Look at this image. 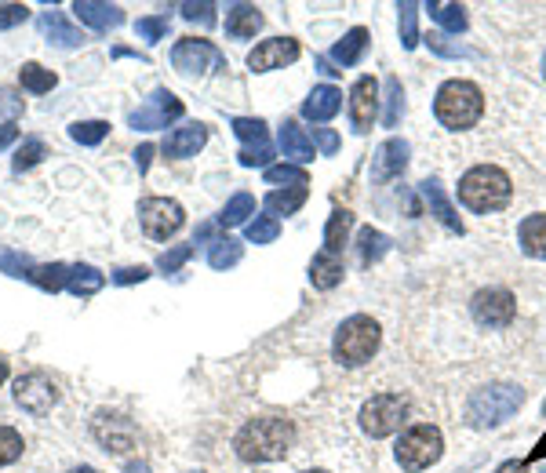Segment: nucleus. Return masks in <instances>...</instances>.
I'll return each mask as SVG.
<instances>
[{
	"label": "nucleus",
	"mask_w": 546,
	"mask_h": 473,
	"mask_svg": "<svg viewBox=\"0 0 546 473\" xmlns=\"http://www.w3.org/2000/svg\"><path fill=\"white\" fill-rule=\"evenodd\" d=\"M292 444V419H284V415H255L233 437V448L244 463H277L292 452Z\"/></svg>",
	"instance_id": "obj_1"
},
{
	"label": "nucleus",
	"mask_w": 546,
	"mask_h": 473,
	"mask_svg": "<svg viewBox=\"0 0 546 473\" xmlns=\"http://www.w3.org/2000/svg\"><path fill=\"white\" fill-rule=\"evenodd\" d=\"M514 197V182L496 164H477L459 179V201L477 215L499 212Z\"/></svg>",
	"instance_id": "obj_2"
},
{
	"label": "nucleus",
	"mask_w": 546,
	"mask_h": 473,
	"mask_svg": "<svg viewBox=\"0 0 546 473\" xmlns=\"http://www.w3.org/2000/svg\"><path fill=\"white\" fill-rule=\"evenodd\" d=\"M434 113L448 131L474 128V124L481 121V113H485V91L477 88L474 81H459V77L445 81L437 88Z\"/></svg>",
	"instance_id": "obj_3"
},
{
	"label": "nucleus",
	"mask_w": 546,
	"mask_h": 473,
	"mask_svg": "<svg viewBox=\"0 0 546 473\" xmlns=\"http://www.w3.org/2000/svg\"><path fill=\"white\" fill-rule=\"evenodd\" d=\"M521 404H525V390H521V386H510V383L481 386V390H474L470 401H466V423L477 426V430H492V426L506 423Z\"/></svg>",
	"instance_id": "obj_4"
},
{
	"label": "nucleus",
	"mask_w": 546,
	"mask_h": 473,
	"mask_svg": "<svg viewBox=\"0 0 546 473\" xmlns=\"http://www.w3.org/2000/svg\"><path fill=\"white\" fill-rule=\"evenodd\" d=\"M375 350H379V324L368 313H354L335 328L332 353L343 368H361V364L372 361Z\"/></svg>",
	"instance_id": "obj_5"
},
{
	"label": "nucleus",
	"mask_w": 546,
	"mask_h": 473,
	"mask_svg": "<svg viewBox=\"0 0 546 473\" xmlns=\"http://www.w3.org/2000/svg\"><path fill=\"white\" fill-rule=\"evenodd\" d=\"M441 452H445V437H441V430L430 423H419V426H408V430L401 433L394 455H397V463H401V470L419 473V470H426V466H434L437 459H441Z\"/></svg>",
	"instance_id": "obj_6"
},
{
	"label": "nucleus",
	"mask_w": 546,
	"mask_h": 473,
	"mask_svg": "<svg viewBox=\"0 0 546 473\" xmlns=\"http://www.w3.org/2000/svg\"><path fill=\"white\" fill-rule=\"evenodd\" d=\"M405 419H408V401L401 393H375L372 401H364L361 408V430L368 437H375V441L397 433L405 426Z\"/></svg>",
	"instance_id": "obj_7"
},
{
	"label": "nucleus",
	"mask_w": 546,
	"mask_h": 473,
	"mask_svg": "<svg viewBox=\"0 0 546 473\" xmlns=\"http://www.w3.org/2000/svg\"><path fill=\"white\" fill-rule=\"evenodd\" d=\"M139 222H142V230H146V237L168 241V237H175V233L182 230L186 212H182V204L172 201V197H142Z\"/></svg>",
	"instance_id": "obj_8"
},
{
	"label": "nucleus",
	"mask_w": 546,
	"mask_h": 473,
	"mask_svg": "<svg viewBox=\"0 0 546 473\" xmlns=\"http://www.w3.org/2000/svg\"><path fill=\"white\" fill-rule=\"evenodd\" d=\"M15 404L33 419H44L59 404V383L48 372H26L15 379Z\"/></svg>",
	"instance_id": "obj_9"
},
{
	"label": "nucleus",
	"mask_w": 546,
	"mask_h": 473,
	"mask_svg": "<svg viewBox=\"0 0 546 473\" xmlns=\"http://www.w3.org/2000/svg\"><path fill=\"white\" fill-rule=\"evenodd\" d=\"M172 66L179 73H186V77H193V73H204V70H226V59L212 41L182 37L172 48Z\"/></svg>",
	"instance_id": "obj_10"
},
{
	"label": "nucleus",
	"mask_w": 546,
	"mask_h": 473,
	"mask_svg": "<svg viewBox=\"0 0 546 473\" xmlns=\"http://www.w3.org/2000/svg\"><path fill=\"white\" fill-rule=\"evenodd\" d=\"M182 113H186L182 99H175L168 88H157L150 99H146V106H139V110L128 117V124H132L135 131H157V128H168L172 121H179Z\"/></svg>",
	"instance_id": "obj_11"
},
{
	"label": "nucleus",
	"mask_w": 546,
	"mask_h": 473,
	"mask_svg": "<svg viewBox=\"0 0 546 473\" xmlns=\"http://www.w3.org/2000/svg\"><path fill=\"white\" fill-rule=\"evenodd\" d=\"M91 437H95V441H99L110 455H124L135 448L139 430H135V423L132 419H124V415L99 412L95 419H91Z\"/></svg>",
	"instance_id": "obj_12"
},
{
	"label": "nucleus",
	"mask_w": 546,
	"mask_h": 473,
	"mask_svg": "<svg viewBox=\"0 0 546 473\" xmlns=\"http://www.w3.org/2000/svg\"><path fill=\"white\" fill-rule=\"evenodd\" d=\"M517 313V302L514 295L506 292V288H488L474 299V317L485 328H506V324L514 321Z\"/></svg>",
	"instance_id": "obj_13"
},
{
	"label": "nucleus",
	"mask_w": 546,
	"mask_h": 473,
	"mask_svg": "<svg viewBox=\"0 0 546 473\" xmlns=\"http://www.w3.org/2000/svg\"><path fill=\"white\" fill-rule=\"evenodd\" d=\"M375 113H379V81L375 77H357L354 88H350V121H354L357 135L372 128Z\"/></svg>",
	"instance_id": "obj_14"
},
{
	"label": "nucleus",
	"mask_w": 546,
	"mask_h": 473,
	"mask_svg": "<svg viewBox=\"0 0 546 473\" xmlns=\"http://www.w3.org/2000/svg\"><path fill=\"white\" fill-rule=\"evenodd\" d=\"M299 59V41L292 37H273V41H263L259 48L248 55V66L255 73H270V70H284Z\"/></svg>",
	"instance_id": "obj_15"
},
{
	"label": "nucleus",
	"mask_w": 546,
	"mask_h": 473,
	"mask_svg": "<svg viewBox=\"0 0 546 473\" xmlns=\"http://www.w3.org/2000/svg\"><path fill=\"white\" fill-rule=\"evenodd\" d=\"M73 15L99 33L113 30V26L124 22V11L117 8V4H102V0H77V4H73Z\"/></svg>",
	"instance_id": "obj_16"
},
{
	"label": "nucleus",
	"mask_w": 546,
	"mask_h": 473,
	"mask_svg": "<svg viewBox=\"0 0 546 473\" xmlns=\"http://www.w3.org/2000/svg\"><path fill=\"white\" fill-rule=\"evenodd\" d=\"M204 142H208V128H204L201 121L197 124H182V128H175L168 139H164V153L168 157H175V161H186V157H193V153L201 150Z\"/></svg>",
	"instance_id": "obj_17"
},
{
	"label": "nucleus",
	"mask_w": 546,
	"mask_h": 473,
	"mask_svg": "<svg viewBox=\"0 0 546 473\" xmlns=\"http://www.w3.org/2000/svg\"><path fill=\"white\" fill-rule=\"evenodd\" d=\"M339 110H343V91L332 88V84L314 88V91H310V99L303 102V117H306V121H317V124L332 121Z\"/></svg>",
	"instance_id": "obj_18"
},
{
	"label": "nucleus",
	"mask_w": 546,
	"mask_h": 473,
	"mask_svg": "<svg viewBox=\"0 0 546 473\" xmlns=\"http://www.w3.org/2000/svg\"><path fill=\"white\" fill-rule=\"evenodd\" d=\"M405 164H408V142L405 139H386L383 146H379V157H375L372 175L379 182L397 179V175L405 172Z\"/></svg>",
	"instance_id": "obj_19"
},
{
	"label": "nucleus",
	"mask_w": 546,
	"mask_h": 473,
	"mask_svg": "<svg viewBox=\"0 0 546 473\" xmlns=\"http://www.w3.org/2000/svg\"><path fill=\"white\" fill-rule=\"evenodd\" d=\"M277 142H281V153L284 157H292V161H299V164H310L317 157L314 153V139L306 135L303 128L295 121H284L281 124V131H277Z\"/></svg>",
	"instance_id": "obj_20"
},
{
	"label": "nucleus",
	"mask_w": 546,
	"mask_h": 473,
	"mask_svg": "<svg viewBox=\"0 0 546 473\" xmlns=\"http://www.w3.org/2000/svg\"><path fill=\"white\" fill-rule=\"evenodd\" d=\"M259 30H263V15H259L255 4H233V8L226 11V37L248 41V37H255Z\"/></svg>",
	"instance_id": "obj_21"
},
{
	"label": "nucleus",
	"mask_w": 546,
	"mask_h": 473,
	"mask_svg": "<svg viewBox=\"0 0 546 473\" xmlns=\"http://www.w3.org/2000/svg\"><path fill=\"white\" fill-rule=\"evenodd\" d=\"M423 197H426V204H430V215H437V222H441L445 230L463 233V222H459V215H455L452 201H448L445 190H441V182L426 179V182H423Z\"/></svg>",
	"instance_id": "obj_22"
},
{
	"label": "nucleus",
	"mask_w": 546,
	"mask_h": 473,
	"mask_svg": "<svg viewBox=\"0 0 546 473\" xmlns=\"http://www.w3.org/2000/svg\"><path fill=\"white\" fill-rule=\"evenodd\" d=\"M41 33H44V37H51V44H59V48H81V44H84V33L73 30L62 11H44V15H41Z\"/></svg>",
	"instance_id": "obj_23"
},
{
	"label": "nucleus",
	"mask_w": 546,
	"mask_h": 473,
	"mask_svg": "<svg viewBox=\"0 0 546 473\" xmlns=\"http://www.w3.org/2000/svg\"><path fill=\"white\" fill-rule=\"evenodd\" d=\"M517 241H521V252L525 255L546 259V212L528 215V219L517 226Z\"/></svg>",
	"instance_id": "obj_24"
},
{
	"label": "nucleus",
	"mask_w": 546,
	"mask_h": 473,
	"mask_svg": "<svg viewBox=\"0 0 546 473\" xmlns=\"http://www.w3.org/2000/svg\"><path fill=\"white\" fill-rule=\"evenodd\" d=\"M310 281H314V288H321V292L335 288V284L343 281V259H339V255H328L321 248V252L314 255V262H310Z\"/></svg>",
	"instance_id": "obj_25"
},
{
	"label": "nucleus",
	"mask_w": 546,
	"mask_h": 473,
	"mask_svg": "<svg viewBox=\"0 0 546 473\" xmlns=\"http://www.w3.org/2000/svg\"><path fill=\"white\" fill-rule=\"evenodd\" d=\"M364 48H368V30H364V26H354V30L346 33L343 41L332 48V62H339V66H357Z\"/></svg>",
	"instance_id": "obj_26"
},
{
	"label": "nucleus",
	"mask_w": 546,
	"mask_h": 473,
	"mask_svg": "<svg viewBox=\"0 0 546 473\" xmlns=\"http://www.w3.org/2000/svg\"><path fill=\"white\" fill-rule=\"evenodd\" d=\"M350 230H354V215L346 212V208L332 212V219H328V226H324V252H328V255L343 252V244H346V237H350Z\"/></svg>",
	"instance_id": "obj_27"
},
{
	"label": "nucleus",
	"mask_w": 546,
	"mask_h": 473,
	"mask_svg": "<svg viewBox=\"0 0 546 473\" xmlns=\"http://www.w3.org/2000/svg\"><path fill=\"white\" fill-rule=\"evenodd\" d=\"M266 212L277 219V215H292L306 204V186H292V190H270L266 193Z\"/></svg>",
	"instance_id": "obj_28"
},
{
	"label": "nucleus",
	"mask_w": 546,
	"mask_h": 473,
	"mask_svg": "<svg viewBox=\"0 0 546 473\" xmlns=\"http://www.w3.org/2000/svg\"><path fill=\"white\" fill-rule=\"evenodd\" d=\"M106 284V277H102L95 266H70V284H66V292H73L77 299H88V295H95Z\"/></svg>",
	"instance_id": "obj_29"
},
{
	"label": "nucleus",
	"mask_w": 546,
	"mask_h": 473,
	"mask_svg": "<svg viewBox=\"0 0 546 473\" xmlns=\"http://www.w3.org/2000/svg\"><path fill=\"white\" fill-rule=\"evenodd\" d=\"M30 281L41 288V292H62L66 284H70V266H62V262H48V266H37L30 273Z\"/></svg>",
	"instance_id": "obj_30"
},
{
	"label": "nucleus",
	"mask_w": 546,
	"mask_h": 473,
	"mask_svg": "<svg viewBox=\"0 0 546 473\" xmlns=\"http://www.w3.org/2000/svg\"><path fill=\"white\" fill-rule=\"evenodd\" d=\"M426 11H430V19H434L437 26H445V30H452V33H463L466 30V11L459 8V4L430 0V4H426Z\"/></svg>",
	"instance_id": "obj_31"
},
{
	"label": "nucleus",
	"mask_w": 546,
	"mask_h": 473,
	"mask_svg": "<svg viewBox=\"0 0 546 473\" xmlns=\"http://www.w3.org/2000/svg\"><path fill=\"white\" fill-rule=\"evenodd\" d=\"M19 84L26 91H33V95H48V91L59 84V77H55L51 70H44V66H37V62H26L19 73Z\"/></svg>",
	"instance_id": "obj_32"
},
{
	"label": "nucleus",
	"mask_w": 546,
	"mask_h": 473,
	"mask_svg": "<svg viewBox=\"0 0 546 473\" xmlns=\"http://www.w3.org/2000/svg\"><path fill=\"white\" fill-rule=\"evenodd\" d=\"M255 215V197L252 193H233L230 201H226L223 215H219V226H241Z\"/></svg>",
	"instance_id": "obj_33"
},
{
	"label": "nucleus",
	"mask_w": 546,
	"mask_h": 473,
	"mask_svg": "<svg viewBox=\"0 0 546 473\" xmlns=\"http://www.w3.org/2000/svg\"><path fill=\"white\" fill-rule=\"evenodd\" d=\"M244 255V244L237 237H223V241L212 244V252H208V262H212V270H230L237 266Z\"/></svg>",
	"instance_id": "obj_34"
},
{
	"label": "nucleus",
	"mask_w": 546,
	"mask_h": 473,
	"mask_svg": "<svg viewBox=\"0 0 546 473\" xmlns=\"http://www.w3.org/2000/svg\"><path fill=\"white\" fill-rule=\"evenodd\" d=\"M401 113H405V88H401L397 77H386V113H383L386 128H397Z\"/></svg>",
	"instance_id": "obj_35"
},
{
	"label": "nucleus",
	"mask_w": 546,
	"mask_h": 473,
	"mask_svg": "<svg viewBox=\"0 0 546 473\" xmlns=\"http://www.w3.org/2000/svg\"><path fill=\"white\" fill-rule=\"evenodd\" d=\"M22 452H26V441L15 426H0V466H11L19 463Z\"/></svg>",
	"instance_id": "obj_36"
},
{
	"label": "nucleus",
	"mask_w": 546,
	"mask_h": 473,
	"mask_svg": "<svg viewBox=\"0 0 546 473\" xmlns=\"http://www.w3.org/2000/svg\"><path fill=\"white\" fill-rule=\"evenodd\" d=\"M390 252V241H386V233H379V230H361V262L364 266H372V262H379L383 255Z\"/></svg>",
	"instance_id": "obj_37"
},
{
	"label": "nucleus",
	"mask_w": 546,
	"mask_h": 473,
	"mask_svg": "<svg viewBox=\"0 0 546 473\" xmlns=\"http://www.w3.org/2000/svg\"><path fill=\"white\" fill-rule=\"evenodd\" d=\"M277 233H281V226H277L273 215H255V219L244 226V237L252 244H273L277 241Z\"/></svg>",
	"instance_id": "obj_38"
},
{
	"label": "nucleus",
	"mask_w": 546,
	"mask_h": 473,
	"mask_svg": "<svg viewBox=\"0 0 546 473\" xmlns=\"http://www.w3.org/2000/svg\"><path fill=\"white\" fill-rule=\"evenodd\" d=\"M106 135H110V124H106V121H77V124H70V139L81 142V146H99Z\"/></svg>",
	"instance_id": "obj_39"
},
{
	"label": "nucleus",
	"mask_w": 546,
	"mask_h": 473,
	"mask_svg": "<svg viewBox=\"0 0 546 473\" xmlns=\"http://www.w3.org/2000/svg\"><path fill=\"white\" fill-rule=\"evenodd\" d=\"M401 44H405L408 51L419 44V4H412V0H405L401 4Z\"/></svg>",
	"instance_id": "obj_40"
},
{
	"label": "nucleus",
	"mask_w": 546,
	"mask_h": 473,
	"mask_svg": "<svg viewBox=\"0 0 546 473\" xmlns=\"http://www.w3.org/2000/svg\"><path fill=\"white\" fill-rule=\"evenodd\" d=\"M41 157H48V146H44L41 139H26L22 142V150L15 153V172H30L33 164H41Z\"/></svg>",
	"instance_id": "obj_41"
},
{
	"label": "nucleus",
	"mask_w": 546,
	"mask_h": 473,
	"mask_svg": "<svg viewBox=\"0 0 546 473\" xmlns=\"http://www.w3.org/2000/svg\"><path fill=\"white\" fill-rule=\"evenodd\" d=\"M266 182H270V186L288 182V190H292V186H306V172L295 168V164H273V168H266Z\"/></svg>",
	"instance_id": "obj_42"
},
{
	"label": "nucleus",
	"mask_w": 546,
	"mask_h": 473,
	"mask_svg": "<svg viewBox=\"0 0 546 473\" xmlns=\"http://www.w3.org/2000/svg\"><path fill=\"white\" fill-rule=\"evenodd\" d=\"M135 33H139L146 44H157L168 37V15H150V19L135 22Z\"/></svg>",
	"instance_id": "obj_43"
},
{
	"label": "nucleus",
	"mask_w": 546,
	"mask_h": 473,
	"mask_svg": "<svg viewBox=\"0 0 546 473\" xmlns=\"http://www.w3.org/2000/svg\"><path fill=\"white\" fill-rule=\"evenodd\" d=\"M0 270L8 273V277H26V281H30V273L37 270V266H33L30 255H22V252H0Z\"/></svg>",
	"instance_id": "obj_44"
},
{
	"label": "nucleus",
	"mask_w": 546,
	"mask_h": 473,
	"mask_svg": "<svg viewBox=\"0 0 546 473\" xmlns=\"http://www.w3.org/2000/svg\"><path fill=\"white\" fill-rule=\"evenodd\" d=\"M270 157H273V146L270 142H248L241 153H237V161L244 164V168H259V164H270Z\"/></svg>",
	"instance_id": "obj_45"
},
{
	"label": "nucleus",
	"mask_w": 546,
	"mask_h": 473,
	"mask_svg": "<svg viewBox=\"0 0 546 473\" xmlns=\"http://www.w3.org/2000/svg\"><path fill=\"white\" fill-rule=\"evenodd\" d=\"M233 131L248 142H263L266 139V121H259V117H233Z\"/></svg>",
	"instance_id": "obj_46"
},
{
	"label": "nucleus",
	"mask_w": 546,
	"mask_h": 473,
	"mask_svg": "<svg viewBox=\"0 0 546 473\" xmlns=\"http://www.w3.org/2000/svg\"><path fill=\"white\" fill-rule=\"evenodd\" d=\"M426 44H430V51L445 55V59H466V55H470V51H466L463 44H452V41H448L445 33H430V37H426Z\"/></svg>",
	"instance_id": "obj_47"
},
{
	"label": "nucleus",
	"mask_w": 546,
	"mask_h": 473,
	"mask_svg": "<svg viewBox=\"0 0 546 473\" xmlns=\"http://www.w3.org/2000/svg\"><path fill=\"white\" fill-rule=\"evenodd\" d=\"M193 255V244H175L172 252H164L161 259H157V270H164V273H175L182 266V262L190 259Z\"/></svg>",
	"instance_id": "obj_48"
},
{
	"label": "nucleus",
	"mask_w": 546,
	"mask_h": 473,
	"mask_svg": "<svg viewBox=\"0 0 546 473\" xmlns=\"http://www.w3.org/2000/svg\"><path fill=\"white\" fill-rule=\"evenodd\" d=\"M182 19L201 22V26H212V22H215V4H182Z\"/></svg>",
	"instance_id": "obj_49"
},
{
	"label": "nucleus",
	"mask_w": 546,
	"mask_h": 473,
	"mask_svg": "<svg viewBox=\"0 0 546 473\" xmlns=\"http://www.w3.org/2000/svg\"><path fill=\"white\" fill-rule=\"evenodd\" d=\"M30 19V8L26 4H4L0 8V30H11V26H19V22Z\"/></svg>",
	"instance_id": "obj_50"
},
{
	"label": "nucleus",
	"mask_w": 546,
	"mask_h": 473,
	"mask_svg": "<svg viewBox=\"0 0 546 473\" xmlns=\"http://www.w3.org/2000/svg\"><path fill=\"white\" fill-rule=\"evenodd\" d=\"M146 277H150V270H146V266H124V270L113 273V284L128 288V284H142Z\"/></svg>",
	"instance_id": "obj_51"
},
{
	"label": "nucleus",
	"mask_w": 546,
	"mask_h": 473,
	"mask_svg": "<svg viewBox=\"0 0 546 473\" xmlns=\"http://www.w3.org/2000/svg\"><path fill=\"white\" fill-rule=\"evenodd\" d=\"M314 142L324 157H332V153L339 150V135H335L332 128H314Z\"/></svg>",
	"instance_id": "obj_52"
},
{
	"label": "nucleus",
	"mask_w": 546,
	"mask_h": 473,
	"mask_svg": "<svg viewBox=\"0 0 546 473\" xmlns=\"http://www.w3.org/2000/svg\"><path fill=\"white\" fill-rule=\"evenodd\" d=\"M15 139H19V128L15 124H0V150H8Z\"/></svg>",
	"instance_id": "obj_53"
},
{
	"label": "nucleus",
	"mask_w": 546,
	"mask_h": 473,
	"mask_svg": "<svg viewBox=\"0 0 546 473\" xmlns=\"http://www.w3.org/2000/svg\"><path fill=\"white\" fill-rule=\"evenodd\" d=\"M150 157H153V146H139V150H135V164H139V172L150 168Z\"/></svg>",
	"instance_id": "obj_54"
},
{
	"label": "nucleus",
	"mask_w": 546,
	"mask_h": 473,
	"mask_svg": "<svg viewBox=\"0 0 546 473\" xmlns=\"http://www.w3.org/2000/svg\"><path fill=\"white\" fill-rule=\"evenodd\" d=\"M496 473H528V463H517V459H510V463H503Z\"/></svg>",
	"instance_id": "obj_55"
},
{
	"label": "nucleus",
	"mask_w": 546,
	"mask_h": 473,
	"mask_svg": "<svg viewBox=\"0 0 546 473\" xmlns=\"http://www.w3.org/2000/svg\"><path fill=\"white\" fill-rule=\"evenodd\" d=\"M317 70H321L324 77H332V73H339V70H332V62H328V59H317Z\"/></svg>",
	"instance_id": "obj_56"
},
{
	"label": "nucleus",
	"mask_w": 546,
	"mask_h": 473,
	"mask_svg": "<svg viewBox=\"0 0 546 473\" xmlns=\"http://www.w3.org/2000/svg\"><path fill=\"white\" fill-rule=\"evenodd\" d=\"M124 473H150V470H146V463H128L124 466Z\"/></svg>",
	"instance_id": "obj_57"
},
{
	"label": "nucleus",
	"mask_w": 546,
	"mask_h": 473,
	"mask_svg": "<svg viewBox=\"0 0 546 473\" xmlns=\"http://www.w3.org/2000/svg\"><path fill=\"white\" fill-rule=\"evenodd\" d=\"M0 383H8V361L0 357Z\"/></svg>",
	"instance_id": "obj_58"
},
{
	"label": "nucleus",
	"mask_w": 546,
	"mask_h": 473,
	"mask_svg": "<svg viewBox=\"0 0 546 473\" xmlns=\"http://www.w3.org/2000/svg\"><path fill=\"white\" fill-rule=\"evenodd\" d=\"M66 473H99L95 466H73V470H66Z\"/></svg>",
	"instance_id": "obj_59"
},
{
	"label": "nucleus",
	"mask_w": 546,
	"mask_h": 473,
	"mask_svg": "<svg viewBox=\"0 0 546 473\" xmlns=\"http://www.w3.org/2000/svg\"><path fill=\"white\" fill-rule=\"evenodd\" d=\"M303 473H328V470H303Z\"/></svg>",
	"instance_id": "obj_60"
},
{
	"label": "nucleus",
	"mask_w": 546,
	"mask_h": 473,
	"mask_svg": "<svg viewBox=\"0 0 546 473\" xmlns=\"http://www.w3.org/2000/svg\"><path fill=\"white\" fill-rule=\"evenodd\" d=\"M543 77H546V55H543Z\"/></svg>",
	"instance_id": "obj_61"
},
{
	"label": "nucleus",
	"mask_w": 546,
	"mask_h": 473,
	"mask_svg": "<svg viewBox=\"0 0 546 473\" xmlns=\"http://www.w3.org/2000/svg\"><path fill=\"white\" fill-rule=\"evenodd\" d=\"M539 473H546V466H543V470H539Z\"/></svg>",
	"instance_id": "obj_62"
},
{
	"label": "nucleus",
	"mask_w": 546,
	"mask_h": 473,
	"mask_svg": "<svg viewBox=\"0 0 546 473\" xmlns=\"http://www.w3.org/2000/svg\"><path fill=\"white\" fill-rule=\"evenodd\" d=\"M193 473H201V470H193Z\"/></svg>",
	"instance_id": "obj_63"
}]
</instances>
